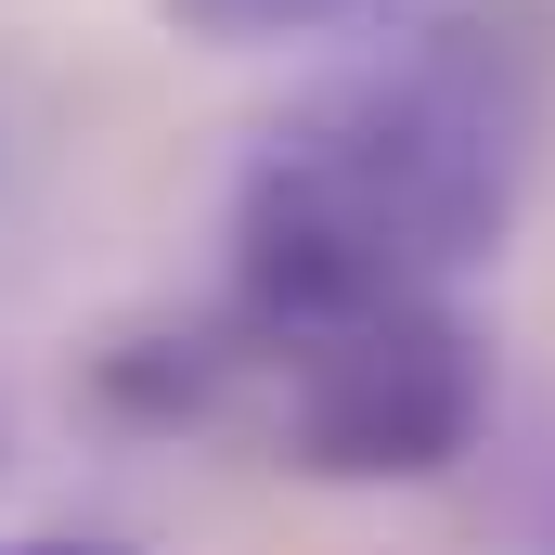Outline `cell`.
I'll return each instance as SVG.
<instances>
[{
	"label": "cell",
	"mask_w": 555,
	"mask_h": 555,
	"mask_svg": "<svg viewBox=\"0 0 555 555\" xmlns=\"http://www.w3.org/2000/svg\"><path fill=\"white\" fill-rule=\"evenodd\" d=\"M117 401L155 414H220L246 401L272 465L336 478V491H401L478 452L491 426V349L452 297H375V310H323V323H246L220 310L207 336L168 349V375L117 362Z\"/></svg>",
	"instance_id": "obj_2"
},
{
	"label": "cell",
	"mask_w": 555,
	"mask_h": 555,
	"mask_svg": "<svg viewBox=\"0 0 555 555\" xmlns=\"http://www.w3.org/2000/svg\"><path fill=\"white\" fill-rule=\"evenodd\" d=\"M0 555H130V543H65V530H39V543H0Z\"/></svg>",
	"instance_id": "obj_4"
},
{
	"label": "cell",
	"mask_w": 555,
	"mask_h": 555,
	"mask_svg": "<svg viewBox=\"0 0 555 555\" xmlns=\"http://www.w3.org/2000/svg\"><path fill=\"white\" fill-rule=\"evenodd\" d=\"M194 39H284V26H323V13H349V0H168Z\"/></svg>",
	"instance_id": "obj_3"
},
{
	"label": "cell",
	"mask_w": 555,
	"mask_h": 555,
	"mask_svg": "<svg viewBox=\"0 0 555 555\" xmlns=\"http://www.w3.org/2000/svg\"><path fill=\"white\" fill-rule=\"evenodd\" d=\"M555 142V13L465 0L297 91L233 194V310L323 323L478 272Z\"/></svg>",
	"instance_id": "obj_1"
}]
</instances>
